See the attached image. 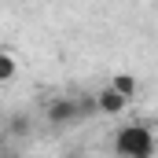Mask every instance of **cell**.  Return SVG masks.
Here are the masks:
<instances>
[{"mask_svg": "<svg viewBox=\"0 0 158 158\" xmlns=\"http://www.w3.org/2000/svg\"><path fill=\"white\" fill-rule=\"evenodd\" d=\"M110 88H114L118 96H125V99H132V96H136V77H132V74H118V77L110 81Z\"/></svg>", "mask_w": 158, "mask_h": 158, "instance_id": "obj_5", "label": "cell"}, {"mask_svg": "<svg viewBox=\"0 0 158 158\" xmlns=\"http://www.w3.org/2000/svg\"><path fill=\"white\" fill-rule=\"evenodd\" d=\"M92 107H96L99 114H110V118H114V114H121V110L129 107V99H125V96H118V92L107 85V88H99V96H96V103H92Z\"/></svg>", "mask_w": 158, "mask_h": 158, "instance_id": "obj_3", "label": "cell"}, {"mask_svg": "<svg viewBox=\"0 0 158 158\" xmlns=\"http://www.w3.org/2000/svg\"><path fill=\"white\" fill-rule=\"evenodd\" d=\"M114 155L118 158H151L155 155V132L140 121L121 125L118 136H114Z\"/></svg>", "mask_w": 158, "mask_h": 158, "instance_id": "obj_1", "label": "cell"}, {"mask_svg": "<svg viewBox=\"0 0 158 158\" xmlns=\"http://www.w3.org/2000/svg\"><path fill=\"white\" fill-rule=\"evenodd\" d=\"M11 132H15V136H26V132H30V118H26V114H15V121H11Z\"/></svg>", "mask_w": 158, "mask_h": 158, "instance_id": "obj_6", "label": "cell"}, {"mask_svg": "<svg viewBox=\"0 0 158 158\" xmlns=\"http://www.w3.org/2000/svg\"><path fill=\"white\" fill-rule=\"evenodd\" d=\"M44 118L52 121L55 129H63V125H77L85 114H81V99H70V96H63V99H52L48 103V110H44Z\"/></svg>", "mask_w": 158, "mask_h": 158, "instance_id": "obj_2", "label": "cell"}, {"mask_svg": "<svg viewBox=\"0 0 158 158\" xmlns=\"http://www.w3.org/2000/svg\"><path fill=\"white\" fill-rule=\"evenodd\" d=\"M15 74H19V63H15L11 48H0V85H4V81H11Z\"/></svg>", "mask_w": 158, "mask_h": 158, "instance_id": "obj_4", "label": "cell"}]
</instances>
